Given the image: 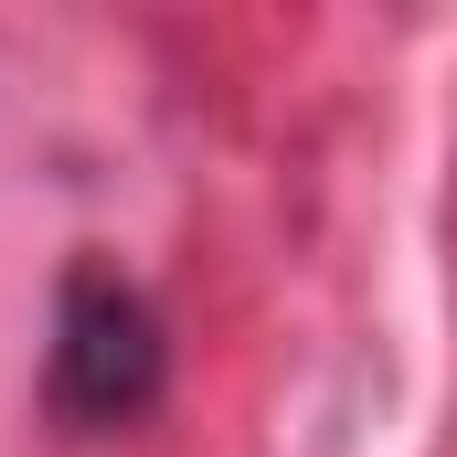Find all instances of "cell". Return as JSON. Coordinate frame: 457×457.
I'll return each instance as SVG.
<instances>
[{"mask_svg": "<svg viewBox=\"0 0 457 457\" xmlns=\"http://www.w3.org/2000/svg\"><path fill=\"white\" fill-rule=\"evenodd\" d=\"M54 404L75 426H138L170 394V330L117 255H75L54 287Z\"/></svg>", "mask_w": 457, "mask_h": 457, "instance_id": "6da1fadb", "label": "cell"}]
</instances>
